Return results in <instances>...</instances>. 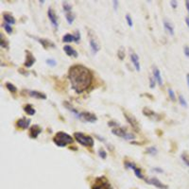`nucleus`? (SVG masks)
<instances>
[{
	"instance_id": "a211bd4d",
	"label": "nucleus",
	"mask_w": 189,
	"mask_h": 189,
	"mask_svg": "<svg viewBox=\"0 0 189 189\" xmlns=\"http://www.w3.org/2000/svg\"><path fill=\"white\" fill-rule=\"evenodd\" d=\"M64 51L65 53L69 57H73V58H77L78 56V53L77 52V50H75L71 45H66L64 46Z\"/></svg>"
},
{
	"instance_id": "a18cd8bd",
	"label": "nucleus",
	"mask_w": 189,
	"mask_h": 189,
	"mask_svg": "<svg viewBox=\"0 0 189 189\" xmlns=\"http://www.w3.org/2000/svg\"><path fill=\"white\" fill-rule=\"evenodd\" d=\"M185 6H186V10L188 12V14H189V1H185Z\"/></svg>"
},
{
	"instance_id": "2eb2a0df",
	"label": "nucleus",
	"mask_w": 189,
	"mask_h": 189,
	"mask_svg": "<svg viewBox=\"0 0 189 189\" xmlns=\"http://www.w3.org/2000/svg\"><path fill=\"white\" fill-rule=\"evenodd\" d=\"M30 118H25V117H23V118H20V119L17 120L16 122V126L21 129V130H26L29 127V125H30Z\"/></svg>"
},
{
	"instance_id": "5701e85b",
	"label": "nucleus",
	"mask_w": 189,
	"mask_h": 189,
	"mask_svg": "<svg viewBox=\"0 0 189 189\" xmlns=\"http://www.w3.org/2000/svg\"><path fill=\"white\" fill-rule=\"evenodd\" d=\"M24 111H25V113L28 115H34L35 113H36L33 106L30 105V104H27V105L24 106Z\"/></svg>"
},
{
	"instance_id": "58836bf2",
	"label": "nucleus",
	"mask_w": 189,
	"mask_h": 189,
	"mask_svg": "<svg viewBox=\"0 0 189 189\" xmlns=\"http://www.w3.org/2000/svg\"><path fill=\"white\" fill-rule=\"evenodd\" d=\"M155 84H156V81L154 77H151L149 78V87H151V89L155 88Z\"/></svg>"
},
{
	"instance_id": "f03ea898",
	"label": "nucleus",
	"mask_w": 189,
	"mask_h": 189,
	"mask_svg": "<svg viewBox=\"0 0 189 189\" xmlns=\"http://www.w3.org/2000/svg\"><path fill=\"white\" fill-rule=\"evenodd\" d=\"M53 142L55 143V145L60 147V148H65L67 145L72 144L74 142L73 137L67 134L65 131H58L56 134L53 136Z\"/></svg>"
},
{
	"instance_id": "cd10ccee",
	"label": "nucleus",
	"mask_w": 189,
	"mask_h": 189,
	"mask_svg": "<svg viewBox=\"0 0 189 189\" xmlns=\"http://www.w3.org/2000/svg\"><path fill=\"white\" fill-rule=\"evenodd\" d=\"M62 9L65 11V13L71 12H72V6H71L68 2H64L62 3Z\"/></svg>"
},
{
	"instance_id": "c03bdc74",
	"label": "nucleus",
	"mask_w": 189,
	"mask_h": 189,
	"mask_svg": "<svg viewBox=\"0 0 189 189\" xmlns=\"http://www.w3.org/2000/svg\"><path fill=\"white\" fill-rule=\"evenodd\" d=\"M152 170L155 171V172H157V173H164V170L162 168H159V167H153Z\"/></svg>"
},
{
	"instance_id": "393cba45",
	"label": "nucleus",
	"mask_w": 189,
	"mask_h": 189,
	"mask_svg": "<svg viewBox=\"0 0 189 189\" xmlns=\"http://www.w3.org/2000/svg\"><path fill=\"white\" fill-rule=\"evenodd\" d=\"M0 46H1L2 48L9 49V42L6 40L2 33H0Z\"/></svg>"
},
{
	"instance_id": "bb28decb",
	"label": "nucleus",
	"mask_w": 189,
	"mask_h": 189,
	"mask_svg": "<svg viewBox=\"0 0 189 189\" xmlns=\"http://www.w3.org/2000/svg\"><path fill=\"white\" fill-rule=\"evenodd\" d=\"M6 88L9 90L11 93H12V94H14V93H16L17 92V88L15 87V85H13L12 83H11V82H6Z\"/></svg>"
},
{
	"instance_id": "4468645a",
	"label": "nucleus",
	"mask_w": 189,
	"mask_h": 189,
	"mask_svg": "<svg viewBox=\"0 0 189 189\" xmlns=\"http://www.w3.org/2000/svg\"><path fill=\"white\" fill-rule=\"evenodd\" d=\"M43 129L39 125H33L29 128V136L32 139H36L42 132Z\"/></svg>"
},
{
	"instance_id": "a19ab883",
	"label": "nucleus",
	"mask_w": 189,
	"mask_h": 189,
	"mask_svg": "<svg viewBox=\"0 0 189 189\" xmlns=\"http://www.w3.org/2000/svg\"><path fill=\"white\" fill-rule=\"evenodd\" d=\"M184 55H185V56H186L187 58H189V46H188V45H185V46H184Z\"/></svg>"
},
{
	"instance_id": "f8f14e48",
	"label": "nucleus",
	"mask_w": 189,
	"mask_h": 189,
	"mask_svg": "<svg viewBox=\"0 0 189 189\" xmlns=\"http://www.w3.org/2000/svg\"><path fill=\"white\" fill-rule=\"evenodd\" d=\"M26 53V61H24V66L25 67H31L34 64H35V61H36V59L34 58L33 56V54L31 53L30 51L28 50H26L25 51Z\"/></svg>"
},
{
	"instance_id": "423d86ee",
	"label": "nucleus",
	"mask_w": 189,
	"mask_h": 189,
	"mask_svg": "<svg viewBox=\"0 0 189 189\" xmlns=\"http://www.w3.org/2000/svg\"><path fill=\"white\" fill-rule=\"evenodd\" d=\"M77 119H80L83 122H89V123H94L98 120V117L96 114H94L93 113L90 112H80Z\"/></svg>"
},
{
	"instance_id": "2f4dec72",
	"label": "nucleus",
	"mask_w": 189,
	"mask_h": 189,
	"mask_svg": "<svg viewBox=\"0 0 189 189\" xmlns=\"http://www.w3.org/2000/svg\"><path fill=\"white\" fill-rule=\"evenodd\" d=\"M117 57L119 60L123 61L125 59V49L123 48V47H120L119 49H118L117 51Z\"/></svg>"
},
{
	"instance_id": "0eeeda50",
	"label": "nucleus",
	"mask_w": 189,
	"mask_h": 189,
	"mask_svg": "<svg viewBox=\"0 0 189 189\" xmlns=\"http://www.w3.org/2000/svg\"><path fill=\"white\" fill-rule=\"evenodd\" d=\"M92 189H112V186L105 177L97 178L96 184L92 186Z\"/></svg>"
},
{
	"instance_id": "4c0bfd02",
	"label": "nucleus",
	"mask_w": 189,
	"mask_h": 189,
	"mask_svg": "<svg viewBox=\"0 0 189 189\" xmlns=\"http://www.w3.org/2000/svg\"><path fill=\"white\" fill-rule=\"evenodd\" d=\"M108 125L110 126V127H112L113 129H114V128H117V127H120V126H119V123L116 122V121H114V120L109 121V122H108Z\"/></svg>"
},
{
	"instance_id": "f257e3e1",
	"label": "nucleus",
	"mask_w": 189,
	"mask_h": 189,
	"mask_svg": "<svg viewBox=\"0 0 189 189\" xmlns=\"http://www.w3.org/2000/svg\"><path fill=\"white\" fill-rule=\"evenodd\" d=\"M68 78L71 86L77 94H81L88 90L93 81L91 70L82 65H72L68 70Z\"/></svg>"
},
{
	"instance_id": "ddd939ff",
	"label": "nucleus",
	"mask_w": 189,
	"mask_h": 189,
	"mask_svg": "<svg viewBox=\"0 0 189 189\" xmlns=\"http://www.w3.org/2000/svg\"><path fill=\"white\" fill-rule=\"evenodd\" d=\"M36 40L41 44V45L44 47L45 49H48V48H54L56 47L55 44L53 42H51L48 39H45V38H35Z\"/></svg>"
},
{
	"instance_id": "20e7f679",
	"label": "nucleus",
	"mask_w": 189,
	"mask_h": 189,
	"mask_svg": "<svg viewBox=\"0 0 189 189\" xmlns=\"http://www.w3.org/2000/svg\"><path fill=\"white\" fill-rule=\"evenodd\" d=\"M112 132L113 134L118 136V137H121V138H124L125 140H133L135 139V134H133L132 132H129L127 131L125 128H122V127H117V128H114L112 130Z\"/></svg>"
},
{
	"instance_id": "c85d7f7f",
	"label": "nucleus",
	"mask_w": 189,
	"mask_h": 189,
	"mask_svg": "<svg viewBox=\"0 0 189 189\" xmlns=\"http://www.w3.org/2000/svg\"><path fill=\"white\" fill-rule=\"evenodd\" d=\"M181 158H182V160L187 167H189V154L187 152H183L181 154Z\"/></svg>"
},
{
	"instance_id": "1a4fd4ad",
	"label": "nucleus",
	"mask_w": 189,
	"mask_h": 189,
	"mask_svg": "<svg viewBox=\"0 0 189 189\" xmlns=\"http://www.w3.org/2000/svg\"><path fill=\"white\" fill-rule=\"evenodd\" d=\"M145 182L148 184L155 186L156 188H159V189H167L168 188V186L167 184H163L160 180H158L157 178H154V177L153 178H148V179L147 178L145 180Z\"/></svg>"
},
{
	"instance_id": "e433bc0d",
	"label": "nucleus",
	"mask_w": 189,
	"mask_h": 189,
	"mask_svg": "<svg viewBox=\"0 0 189 189\" xmlns=\"http://www.w3.org/2000/svg\"><path fill=\"white\" fill-rule=\"evenodd\" d=\"M168 96H169V98H170V99H171L172 101H175V100H176L175 92L173 91L171 88H169V89H168Z\"/></svg>"
},
{
	"instance_id": "dca6fc26",
	"label": "nucleus",
	"mask_w": 189,
	"mask_h": 189,
	"mask_svg": "<svg viewBox=\"0 0 189 189\" xmlns=\"http://www.w3.org/2000/svg\"><path fill=\"white\" fill-rule=\"evenodd\" d=\"M152 73H153V77L155 78V81L156 82L158 83L160 86H163L164 82H163V78L161 76V72H160V70L157 68L156 66H153L152 67Z\"/></svg>"
},
{
	"instance_id": "a878e982",
	"label": "nucleus",
	"mask_w": 189,
	"mask_h": 189,
	"mask_svg": "<svg viewBox=\"0 0 189 189\" xmlns=\"http://www.w3.org/2000/svg\"><path fill=\"white\" fill-rule=\"evenodd\" d=\"M65 18H66V21H67V23L69 24V25H72V24L74 23V21H75V19H76V16H75V14L71 12L65 13Z\"/></svg>"
},
{
	"instance_id": "c756f323",
	"label": "nucleus",
	"mask_w": 189,
	"mask_h": 189,
	"mask_svg": "<svg viewBox=\"0 0 189 189\" xmlns=\"http://www.w3.org/2000/svg\"><path fill=\"white\" fill-rule=\"evenodd\" d=\"M158 151H157V148L155 147H149V148H147L146 149V153L149 154V155H156Z\"/></svg>"
},
{
	"instance_id": "37998d69",
	"label": "nucleus",
	"mask_w": 189,
	"mask_h": 189,
	"mask_svg": "<svg viewBox=\"0 0 189 189\" xmlns=\"http://www.w3.org/2000/svg\"><path fill=\"white\" fill-rule=\"evenodd\" d=\"M113 6H114V9L116 11V10H117V8H118V6H119V2L116 1V0H115V1H113Z\"/></svg>"
},
{
	"instance_id": "ea45409f",
	"label": "nucleus",
	"mask_w": 189,
	"mask_h": 189,
	"mask_svg": "<svg viewBox=\"0 0 189 189\" xmlns=\"http://www.w3.org/2000/svg\"><path fill=\"white\" fill-rule=\"evenodd\" d=\"M74 37H75V43H78L81 41V32H80V30L76 31Z\"/></svg>"
},
{
	"instance_id": "79ce46f5",
	"label": "nucleus",
	"mask_w": 189,
	"mask_h": 189,
	"mask_svg": "<svg viewBox=\"0 0 189 189\" xmlns=\"http://www.w3.org/2000/svg\"><path fill=\"white\" fill-rule=\"evenodd\" d=\"M170 6L173 8V9H176V8L178 7V2H177V1H173V0H171V1H170Z\"/></svg>"
},
{
	"instance_id": "6e6552de",
	"label": "nucleus",
	"mask_w": 189,
	"mask_h": 189,
	"mask_svg": "<svg viewBox=\"0 0 189 189\" xmlns=\"http://www.w3.org/2000/svg\"><path fill=\"white\" fill-rule=\"evenodd\" d=\"M123 114H124L125 119L127 120V122L131 125V127L135 131H140V125H139V122L136 120V118L133 115H131V114H128L126 112H124Z\"/></svg>"
},
{
	"instance_id": "9d476101",
	"label": "nucleus",
	"mask_w": 189,
	"mask_h": 189,
	"mask_svg": "<svg viewBox=\"0 0 189 189\" xmlns=\"http://www.w3.org/2000/svg\"><path fill=\"white\" fill-rule=\"evenodd\" d=\"M47 16L51 22V25L57 29L59 28V20L56 12H54V10H52V8H48V10H47Z\"/></svg>"
},
{
	"instance_id": "9b49d317",
	"label": "nucleus",
	"mask_w": 189,
	"mask_h": 189,
	"mask_svg": "<svg viewBox=\"0 0 189 189\" xmlns=\"http://www.w3.org/2000/svg\"><path fill=\"white\" fill-rule=\"evenodd\" d=\"M25 94L27 93L28 96L31 97V98H34L36 99H41V100H45L46 99V94L42 93V92H39V91H35V90H24L22 92V94Z\"/></svg>"
},
{
	"instance_id": "6ab92c4d",
	"label": "nucleus",
	"mask_w": 189,
	"mask_h": 189,
	"mask_svg": "<svg viewBox=\"0 0 189 189\" xmlns=\"http://www.w3.org/2000/svg\"><path fill=\"white\" fill-rule=\"evenodd\" d=\"M3 19H4L5 23L9 24V25H13V24L16 23V20H15V18L12 16L11 13H8V12H4L3 13Z\"/></svg>"
},
{
	"instance_id": "b1692460",
	"label": "nucleus",
	"mask_w": 189,
	"mask_h": 189,
	"mask_svg": "<svg viewBox=\"0 0 189 189\" xmlns=\"http://www.w3.org/2000/svg\"><path fill=\"white\" fill-rule=\"evenodd\" d=\"M62 42L65 43V44H68V43H71V42H75V37L73 34L71 33H66L62 37Z\"/></svg>"
},
{
	"instance_id": "412c9836",
	"label": "nucleus",
	"mask_w": 189,
	"mask_h": 189,
	"mask_svg": "<svg viewBox=\"0 0 189 189\" xmlns=\"http://www.w3.org/2000/svg\"><path fill=\"white\" fill-rule=\"evenodd\" d=\"M89 45H90V47H91V50L94 54H97L99 50V45L98 44V42L94 40V38H91L90 41H89Z\"/></svg>"
},
{
	"instance_id": "473e14b6",
	"label": "nucleus",
	"mask_w": 189,
	"mask_h": 189,
	"mask_svg": "<svg viewBox=\"0 0 189 189\" xmlns=\"http://www.w3.org/2000/svg\"><path fill=\"white\" fill-rule=\"evenodd\" d=\"M179 102L183 107H184V108L187 107V102H186V100H185V98H184V97L183 96V94H180L179 96Z\"/></svg>"
},
{
	"instance_id": "7ed1b4c3",
	"label": "nucleus",
	"mask_w": 189,
	"mask_h": 189,
	"mask_svg": "<svg viewBox=\"0 0 189 189\" xmlns=\"http://www.w3.org/2000/svg\"><path fill=\"white\" fill-rule=\"evenodd\" d=\"M74 137L78 143L81 144L83 147H86V148H93L94 147V141L93 137L90 135L84 134V133H82V132L78 131V132L74 133Z\"/></svg>"
},
{
	"instance_id": "aec40b11",
	"label": "nucleus",
	"mask_w": 189,
	"mask_h": 189,
	"mask_svg": "<svg viewBox=\"0 0 189 189\" xmlns=\"http://www.w3.org/2000/svg\"><path fill=\"white\" fill-rule=\"evenodd\" d=\"M164 29L167 30L170 35H174V26H173L168 20H165V19L164 20Z\"/></svg>"
},
{
	"instance_id": "39448f33",
	"label": "nucleus",
	"mask_w": 189,
	"mask_h": 189,
	"mask_svg": "<svg viewBox=\"0 0 189 189\" xmlns=\"http://www.w3.org/2000/svg\"><path fill=\"white\" fill-rule=\"evenodd\" d=\"M124 167H125V168L126 169H132L133 170V172H134V174H135V176L137 177V178H139V179H141V180H146L147 178L143 175V173H142V170L139 168V167H137L136 165L133 164L132 162H131V161H124Z\"/></svg>"
},
{
	"instance_id": "de8ad7c7",
	"label": "nucleus",
	"mask_w": 189,
	"mask_h": 189,
	"mask_svg": "<svg viewBox=\"0 0 189 189\" xmlns=\"http://www.w3.org/2000/svg\"><path fill=\"white\" fill-rule=\"evenodd\" d=\"M185 23H186L187 27L189 28V17H186V18H185Z\"/></svg>"
},
{
	"instance_id": "49530a36",
	"label": "nucleus",
	"mask_w": 189,
	"mask_h": 189,
	"mask_svg": "<svg viewBox=\"0 0 189 189\" xmlns=\"http://www.w3.org/2000/svg\"><path fill=\"white\" fill-rule=\"evenodd\" d=\"M186 81H187V85H188V88H189V74L186 75Z\"/></svg>"
},
{
	"instance_id": "f704fd0d",
	"label": "nucleus",
	"mask_w": 189,
	"mask_h": 189,
	"mask_svg": "<svg viewBox=\"0 0 189 189\" xmlns=\"http://www.w3.org/2000/svg\"><path fill=\"white\" fill-rule=\"evenodd\" d=\"M98 156L100 157L101 159L105 160V159L107 158V152H106L105 149H103V148H100L99 151H98Z\"/></svg>"
},
{
	"instance_id": "f3484780",
	"label": "nucleus",
	"mask_w": 189,
	"mask_h": 189,
	"mask_svg": "<svg viewBox=\"0 0 189 189\" xmlns=\"http://www.w3.org/2000/svg\"><path fill=\"white\" fill-rule=\"evenodd\" d=\"M131 61L132 62V65L133 66H134V68L136 69V71H139L141 70V65H140V61H139V57H138V55L136 53H133L131 52Z\"/></svg>"
},
{
	"instance_id": "72a5a7b5",
	"label": "nucleus",
	"mask_w": 189,
	"mask_h": 189,
	"mask_svg": "<svg viewBox=\"0 0 189 189\" xmlns=\"http://www.w3.org/2000/svg\"><path fill=\"white\" fill-rule=\"evenodd\" d=\"M125 18H126V22H127L128 26H129L130 28H132V26H133V21H132V19H131V15H130L129 13H127V14H126Z\"/></svg>"
},
{
	"instance_id": "7c9ffc66",
	"label": "nucleus",
	"mask_w": 189,
	"mask_h": 189,
	"mask_svg": "<svg viewBox=\"0 0 189 189\" xmlns=\"http://www.w3.org/2000/svg\"><path fill=\"white\" fill-rule=\"evenodd\" d=\"M2 27L4 28V29L6 30V32L8 33V34H12V31H13V29H12V27L11 26V25H9V24H7V23H3V25H2Z\"/></svg>"
},
{
	"instance_id": "c9c22d12",
	"label": "nucleus",
	"mask_w": 189,
	"mask_h": 189,
	"mask_svg": "<svg viewBox=\"0 0 189 189\" xmlns=\"http://www.w3.org/2000/svg\"><path fill=\"white\" fill-rule=\"evenodd\" d=\"M45 64H46L47 65H49V66L53 67V66H56L57 61H55V60H53V59H47V60L45 61Z\"/></svg>"
},
{
	"instance_id": "4be33fe9",
	"label": "nucleus",
	"mask_w": 189,
	"mask_h": 189,
	"mask_svg": "<svg viewBox=\"0 0 189 189\" xmlns=\"http://www.w3.org/2000/svg\"><path fill=\"white\" fill-rule=\"evenodd\" d=\"M142 113H143L144 115L148 116V117H158L159 115L157 114L154 111H152L151 109H148V108H144L143 111H142Z\"/></svg>"
}]
</instances>
